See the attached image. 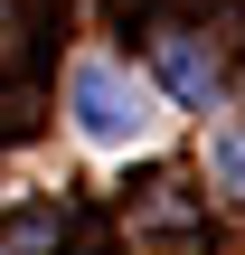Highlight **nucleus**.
I'll return each mask as SVG.
<instances>
[{
  "label": "nucleus",
  "instance_id": "nucleus-1",
  "mask_svg": "<svg viewBox=\"0 0 245 255\" xmlns=\"http://www.w3.org/2000/svg\"><path fill=\"white\" fill-rule=\"evenodd\" d=\"M66 114H76V132L94 142V151H132V142H151V85L142 76H123L113 57H85L76 76H66Z\"/></svg>",
  "mask_w": 245,
  "mask_h": 255
},
{
  "label": "nucleus",
  "instance_id": "nucleus-2",
  "mask_svg": "<svg viewBox=\"0 0 245 255\" xmlns=\"http://www.w3.org/2000/svg\"><path fill=\"white\" fill-rule=\"evenodd\" d=\"M161 76H170V95H179L189 114H208V95H217V57H208L198 38H161Z\"/></svg>",
  "mask_w": 245,
  "mask_h": 255
},
{
  "label": "nucleus",
  "instance_id": "nucleus-3",
  "mask_svg": "<svg viewBox=\"0 0 245 255\" xmlns=\"http://www.w3.org/2000/svg\"><path fill=\"white\" fill-rule=\"evenodd\" d=\"M217 170H227V180H245V132H217Z\"/></svg>",
  "mask_w": 245,
  "mask_h": 255
}]
</instances>
